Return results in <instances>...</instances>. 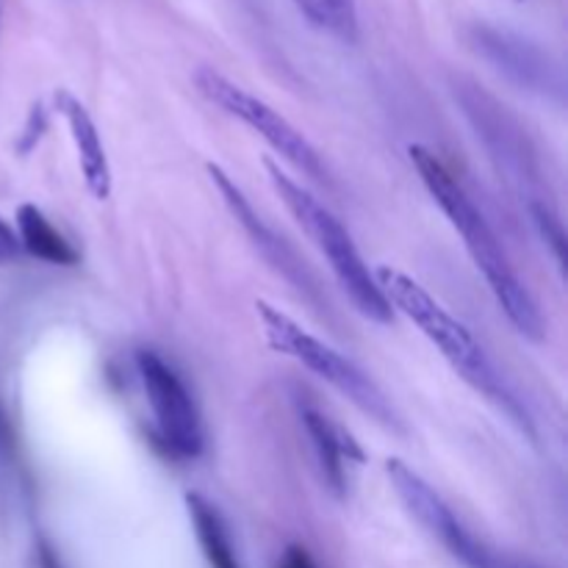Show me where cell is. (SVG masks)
Segmentation results:
<instances>
[{
	"mask_svg": "<svg viewBox=\"0 0 568 568\" xmlns=\"http://www.w3.org/2000/svg\"><path fill=\"white\" fill-rule=\"evenodd\" d=\"M375 281L386 303L392 305V311H399V314H405L419 327L422 336L444 355V361L458 372L460 381L469 383L499 414L508 416V422L521 436L536 442L538 433L530 410L521 403L519 394L514 392V386L505 381L503 372L494 366V361L488 358V353L477 342L475 333L464 322L455 320L419 281H414L405 272L394 270V266H377Z\"/></svg>",
	"mask_w": 568,
	"mask_h": 568,
	"instance_id": "obj_1",
	"label": "cell"
},
{
	"mask_svg": "<svg viewBox=\"0 0 568 568\" xmlns=\"http://www.w3.org/2000/svg\"><path fill=\"white\" fill-rule=\"evenodd\" d=\"M408 159L414 164L416 175L422 178L425 189L430 192V197L436 200V205L449 220V225L460 233L477 272L488 283L494 300L503 308V314L508 316L510 325L516 327V333L530 338V342H544L547 331H544L538 303L532 300L530 288L521 283L519 272L510 264L508 253H505L503 242L497 239L494 227L488 225L486 214L477 209L469 192L460 186L458 178L449 172V166L430 148H425V144H410Z\"/></svg>",
	"mask_w": 568,
	"mask_h": 568,
	"instance_id": "obj_2",
	"label": "cell"
},
{
	"mask_svg": "<svg viewBox=\"0 0 568 568\" xmlns=\"http://www.w3.org/2000/svg\"><path fill=\"white\" fill-rule=\"evenodd\" d=\"M264 166L266 175H270L272 189H275L277 197H281V203L286 205L288 214L297 220V225L303 227L305 236L314 242V247L325 255L333 275H336L338 286L344 288L349 303L358 308V314L377 322V325H392V305L383 297L381 286H377L375 281V272L369 270L364 255L358 253V247H355L353 236H349L347 227L342 225V220H338L320 197H314L303 183H297L292 175H286L277 161L264 159Z\"/></svg>",
	"mask_w": 568,
	"mask_h": 568,
	"instance_id": "obj_3",
	"label": "cell"
},
{
	"mask_svg": "<svg viewBox=\"0 0 568 568\" xmlns=\"http://www.w3.org/2000/svg\"><path fill=\"white\" fill-rule=\"evenodd\" d=\"M255 314H258L261 327H264L266 344L275 353L286 355V358L297 361L305 369L314 372L316 377H322L327 386L336 388L342 397H347L355 408L364 410L381 427L394 433L403 430L397 410L388 403L386 394L381 392V386L364 369H358L347 355H342L331 344L316 338L314 333L300 327L292 316L283 314L281 308H275L266 300H255Z\"/></svg>",
	"mask_w": 568,
	"mask_h": 568,
	"instance_id": "obj_4",
	"label": "cell"
},
{
	"mask_svg": "<svg viewBox=\"0 0 568 568\" xmlns=\"http://www.w3.org/2000/svg\"><path fill=\"white\" fill-rule=\"evenodd\" d=\"M194 87L197 92L209 100L211 105H216L220 111H225L233 120L244 122L253 133H258L283 161L294 166L297 172L308 175L311 181L327 183V170L322 164L320 153H316L314 144L286 120L277 109H272L266 100L255 98L253 92H247L244 87L233 83L231 78L216 72L214 67H200L194 72Z\"/></svg>",
	"mask_w": 568,
	"mask_h": 568,
	"instance_id": "obj_5",
	"label": "cell"
},
{
	"mask_svg": "<svg viewBox=\"0 0 568 568\" xmlns=\"http://www.w3.org/2000/svg\"><path fill=\"white\" fill-rule=\"evenodd\" d=\"M386 475L394 494L399 497V503L405 505V510H408L433 538H438V541L449 549V555L458 558L466 568H530L527 564H519V560L494 552V549L486 547L480 538L471 536L469 527H466L464 521L453 514V508L433 491L430 483H427L419 471L410 469L405 460L388 458Z\"/></svg>",
	"mask_w": 568,
	"mask_h": 568,
	"instance_id": "obj_6",
	"label": "cell"
},
{
	"mask_svg": "<svg viewBox=\"0 0 568 568\" xmlns=\"http://www.w3.org/2000/svg\"><path fill=\"white\" fill-rule=\"evenodd\" d=\"M136 372L166 449L178 458H200L205 447L203 422H200L197 405L178 372L155 349H139Z\"/></svg>",
	"mask_w": 568,
	"mask_h": 568,
	"instance_id": "obj_7",
	"label": "cell"
},
{
	"mask_svg": "<svg viewBox=\"0 0 568 568\" xmlns=\"http://www.w3.org/2000/svg\"><path fill=\"white\" fill-rule=\"evenodd\" d=\"M469 44L516 87L544 94V98H564V70L547 50L538 48L530 39L508 28L475 22L469 28Z\"/></svg>",
	"mask_w": 568,
	"mask_h": 568,
	"instance_id": "obj_8",
	"label": "cell"
},
{
	"mask_svg": "<svg viewBox=\"0 0 568 568\" xmlns=\"http://www.w3.org/2000/svg\"><path fill=\"white\" fill-rule=\"evenodd\" d=\"M205 172H209L211 183H214L216 192H220L222 203L227 205V211L233 214V220H236L239 225H242V231L247 233V239L253 242V247L264 255L266 264H270L277 275L286 277V281L292 283V286L297 288L305 300H311L316 308H322L320 286H316L314 275L305 270L303 258L294 253L292 244H288L283 236H277V233L266 225L264 216L253 209V203L247 200V194L242 192V186H239V183L233 181V178L227 175L220 164L209 161V164H205Z\"/></svg>",
	"mask_w": 568,
	"mask_h": 568,
	"instance_id": "obj_9",
	"label": "cell"
},
{
	"mask_svg": "<svg viewBox=\"0 0 568 568\" xmlns=\"http://www.w3.org/2000/svg\"><path fill=\"white\" fill-rule=\"evenodd\" d=\"M300 419H303L305 433L311 438V447H314L316 460H320V471L325 477L327 488L336 494L338 499L347 497L349 464H364V449L358 447L353 436L344 430L342 425L331 422V416L322 414L314 403L303 399L297 403Z\"/></svg>",
	"mask_w": 568,
	"mask_h": 568,
	"instance_id": "obj_10",
	"label": "cell"
},
{
	"mask_svg": "<svg viewBox=\"0 0 568 568\" xmlns=\"http://www.w3.org/2000/svg\"><path fill=\"white\" fill-rule=\"evenodd\" d=\"M53 109L59 111L61 120L67 122V131H70L72 144H75L78 164H81L83 183H87V192L94 200H109L111 197V166L109 155H105L103 139H100L98 125H94L92 114H89L87 105L70 92V89H59L53 94Z\"/></svg>",
	"mask_w": 568,
	"mask_h": 568,
	"instance_id": "obj_11",
	"label": "cell"
},
{
	"mask_svg": "<svg viewBox=\"0 0 568 568\" xmlns=\"http://www.w3.org/2000/svg\"><path fill=\"white\" fill-rule=\"evenodd\" d=\"M17 239L31 258L44 261V264L75 266L81 261V255L67 242L64 233L55 231L53 222L33 203H22L17 209Z\"/></svg>",
	"mask_w": 568,
	"mask_h": 568,
	"instance_id": "obj_12",
	"label": "cell"
},
{
	"mask_svg": "<svg viewBox=\"0 0 568 568\" xmlns=\"http://www.w3.org/2000/svg\"><path fill=\"white\" fill-rule=\"evenodd\" d=\"M186 510L192 519L194 536H197L203 558L209 560L211 568H239L236 552H233L231 532H227L225 519L220 510L203 497V494H186Z\"/></svg>",
	"mask_w": 568,
	"mask_h": 568,
	"instance_id": "obj_13",
	"label": "cell"
},
{
	"mask_svg": "<svg viewBox=\"0 0 568 568\" xmlns=\"http://www.w3.org/2000/svg\"><path fill=\"white\" fill-rule=\"evenodd\" d=\"M294 9L322 33L355 42L358 39V3L355 0H292Z\"/></svg>",
	"mask_w": 568,
	"mask_h": 568,
	"instance_id": "obj_14",
	"label": "cell"
},
{
	"mask_svg": "<svg viewBox=\"0 0 568 568\" xmlns=\"http://www.w3.org/2000/svg\"><path fill=\"white\" fill-rule=\"evenodd\" d=\"M530 216H532V225H536L538 233H541L544 244H547V247L552 250L555 261H558L560 270L566 272V231H564V220H560V216L555 214V209L547 203V200H538V197L530 200Z\"/></svg>",
	"mask_w": 568,
	"mask_h": 568,
	"instance_id": "obj_15",
	"label": "cell"
},
{
	"mask_svg": "<svg viewBox=\"0 0 568 568\" xmlns=\"http://www.w3.org/2000/svg\"><path fill=\"white\" fill-rule=\"evenodd\" d=\"M44 128H48V111H44L42 103H37L31 109V114H28L26 133H22V139H20V144H17V148H20L22 153H28V150L37 148V142L42 139Z\"/></svg>",
	"mask_w": 568,
	"mask_h": 568,
	"instance_id": "obj_16",
	"label": "cell"
},
{
	"mask_svg": "<svg viewBox=\"0 0 568 568\" xmlns=\"http://www.w3.org/2000/svg\"><path fill=\"white\" fill-rule=\"evenodd\" d=\"M20 253L22 247H20V239H17V231L3 220V216H0V266L17 261L20 258Z\"/></svg>",
	"mask_w": 568,
	"mask_h": 568,
	"instance_id": "obj_17",
	"label": "cell"
},
{
	"mask_svg": "<svg viewBox=\"0 0 568 568\" xmlns=\"http://www.w3.org/2000/svg\"><path fill=\"white\" fill-rule=\"evenodd\" d=\"M277 568H316V564L308 555V549L300 547V544H288V547L283 549L281 560H277Z\"/></svg>",
	"mask_w": 568,
	"mask_h": 568,
	"instance_id": "obj_18",
	"label": "cell"
},
{
	"mask_svg": "<svg viewBox=\"0 0 568 568\" xmlns=\"http://www.w3.org/2000/svg\"><path fill=\"white\" fill-rule=\"evenodd\" d=\"M39 566H42V568H61L59 558H55L53 549H50L48 544H39Z\"/></svg>",
	"mask_w": 568,
	"mask_h": 568,
	"instance_id": "obj_19",
	"label": "cell"
},
{
	"mask_svg": "<svg viewBox=\"0 0 568 568\" xmlns=\"http://www.w3.org/2000/svg\"><path fill=\"white\" fill-rule=\"evenodd\" d=\"M0 14H3V0H0Z\"/></svg>",
	"mask_w": 568,
	"mask_h": 568,
	"instance_id": "obj_20",
	"label": "cell"
}]
</instances>
